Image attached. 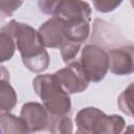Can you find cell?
Segmentation results:
<instances>
[{"label": "cell", "mask_w": 134, "mask_h": 134, "mask_svg": "<svg viewBox=\"0 0 134 134\" xmlns=\"http://www.w3.org/2000/svg\"><path fill=\"white\" fill-rule=\"evenodd\" d=\"M1 131L7 133H29L26 121L20 116L17 117L8 112H1Z\"/></svg>", "instance_id": "cell-10"}, {"label": "cell", "mask_w": 134, "mask_h": 134, "mask_svg": "<svg viewBox=\"0 0 134 134\" xmlns=\"http://www.w3.org/2000/svg\"><path fill=\"white\" fill-rule=\"evenodd\" d=\"M76 133L81 134H118L126 127L120 115H107L95 107L81 109L75 116Z\"/></svg>", "instance_id": "cell-3"}, {"label": "cell", "mask_w": 134, "mask_h": 134, "mask_svg": "<svg viewBox=\"0 0 134 134\" xmlns=\"http://www.w3.org/2000/svg\"><path fill=\"white\" fill-rule=\"evenodd\" d=\"M16 47H17L16 42L13 39V37L7 32L1 30L0 31V50H1L0 60L2 63L13 58V55L15 54Z\"/></svg>", "instance_id": "cell-13"}, {"label": "cell", "mask_w": 134, "mask_h": 134, "mask_svg": "<svg viewBox=\"0 0 134 134\" xmlns=\"http://www.w3.org/2000/svg\"><path fill=\"white\" fill-rule=\"evenodd\" d=\"M117 105L121 112L134 118V82L119 94Z\"/></svg>", "instance_id": "cell-12"}, {"label": "cell", "mask_w": 134, "mask_h": 134, "mask_svg": "<svg viewBox=\"0 0 134 134\" xmlns=\"http://www.w3.org/2000/svg\"><path fill=\"white\" fill-rule=\"evenodd\" d=\"M124 0H92L94 8L99 13H110L117 8Z\"/></svg>", "instance_id": "cell-15"}, {"label": "cell", "mask_w": 134, "mask_h": 134, "mask_svg": "<svg viewBox=\"0 0 134 134\" xmlns=\"http://www.w3.org/2000/svg\"><path fill=\"white\" fill-rule=\"evenodd\" d=\"M131 1V5H132V7L134 8V0H130Z\"/></svg>", "instance_id": "cell-19"}, {"label": "cell", "mask_w": 134, "mask_h": 134, "mask_svg": "<svg viewBox=\"0 0 134 134\" xmlns=\"http://www.w3.org/2000/svg\"><path fill=\"white\" fill-rule=\"evenodd\" d=\"M32 87L43 106L53 116L67 115L71 109L69 93L63 88L55 73L40 74L32 81Z\"/></svg>", "instance_id": "cell-2"}, {"label": "cell", "mask_w": 134, "mask_h": 134, "mask_svg": "<svg viewBox=\"0 0 134 134\" xmlns=\"http://www.w3.org/2000/svg\"><path fill=\"white\" fill-rule=\"evenodd\" d=\"M80 48H81V44L73 43V42H69V43L65 44L62 48H60L61 49V55L63 58L64 63H68L71 60H73L76 57Z\"/></svg>", "instance_id": "cell-16"}, {"label": "cell", "mask_w": 134, "mask_h": 134, "mask_svg": "<svg viewBox=\"0 0 134 134\" xmlns=\"http://www.w3.org/2000/svg\"><path fill=\"white\" fill-rule=\"evenodd\" d=\"M48 131L51 133H72V121L67 115H52Z\"/></svg>", "instance_id": "cell-14"}, {"label": "cell", "mask_w": 134, "mask_h": 134, "mask_svg": "<svg viewBox=\"0 0 134 134\" xmlns=\"http://www.w3.org/2000/svg\"><path fill=\"white\" fill-rule=\"evenodd\" d=\"M17 104V93L10 86L8 79L0 81V110L1 112H9Z\"/></svg>", "instance_id": "cell-11"}, {"label": "cell", "mask_w": 134, "mask_h": 134, "mask_svg": "<svg viewBox=\"0 0 134 134\" xmlns=\"http://www.w3.org/2000/svg\"><path fill=\"white\" fill-rule=\"evenodd\" d=\"M1 30L13 37L22 62L29 71L40 73L48 68L50 59L39 39L38 30L16 20H10Z\"/></svg>", "instance_id": "cell-1"}, {"label": "cell", "mask_w": 134, "mask_h": 134, "mask_svg": "<svg viewBox=\"0 0 134 134\" xmlns=\"http://www.w3.org/2000/svg\"><path fill=\"white\" fill-rule=\"evenodd\" d=\"M61 1L62 0H38V4L42 13L49 16H53Z\"/></svg>", "instance_id": "cell-18"}, {"label": "cell", "mask_w": 134, "mask_h": 134, "mask_svg": "<svg viewBox=\"0 0 134 134\" xmlns=\"http://www.w3.org/2000/svg\"><path fill=\"white\" fill-rule=\"evenodd\" d=\"M23 3V0H0L2 16H12Z\"/></svg>", "instance_id": "cell-17"}, {"label": "cell", "mask_w": 134, "mask_h": 134, "mask_svg": "<svg viewBox=\"0 0 134 134\" xmlns=\"http://www.w3.org/2000/svg\"><path fill=\"white\" fill-rule=\"evenodd\" d=\"M39 39L44 47L62 48L69 43L66 35V22L59 17H51L38 29Z\"/></svg>", "instance_id": "cell-5"}, {"label": "cell", "mask_w": 134, "mask_h": 134, "mask_svg": "<svg viewBox=\"0 0 134 134\" xmlns=\"http://www.w3.org/2000/svg\"><path fill=\"white\" fill-rule=\"evenodd\" d=\"M66 22H90L91 7L84 0H62L54 15Z\"/></svg>", "instance_id": "cell-8"}, {"label": "cell", "mask_w": 134, "mask_h": 134, "mask_svg": "<svg viewBox=\"0 0 134 134\" xmlns=\"http://www.w3.org/2000/svg\"><path fill=\"white\" fill-rule=\"evenodd\" d=\"M81 64L89 82H100L110 67L109 54L97 45L88 44L82 49Z\"/></svg>", "instance_id": "cell-4"}, {"label": "cell", "mask_w": 134, "mask_h": 134, "mask_svg": "<svg viewBox=\"0 0 134 134\" xmlns=\"http://www.w3.org/2000/svg\"><path fill=\"white\" fill-rule=\"evenodd\" d=\"M58 80L63 88L69 93H81L88 88L89 80L87 79L81 62H73L55 72Z\"/></svg>", "instance_id": "cell-6"}, {"label": "cell", "mask_w": 134, "mask_h": 134, "mask_svg": "<svg viewBox=\"0 0 134 134\" xmlns=\"http://www.w3.org/2000/svg\"><path fill=\"white\" fill-rule=\"evenodd\" d=\"M110 71L116 75L134 73V45H125L109 50Z\"/></svg>", "instance_id": "cell-9"}, {"label": "cell", "mask_w": 134, "mask_h": 134, "mask_svg": "<svg viewBox=\"0 0 134 134\" xmlns=\"http://www.w3.org/2000/svg\"><path fill=\"white\" fill-rule=\"evenodd\" d=\"M20 116L26 121L29 133L45 130L48 131L52 118V115L46 108L36 102L25 103L22 106Z\"/></svg>", "instance_id": "cell-7"}]
</instances>
